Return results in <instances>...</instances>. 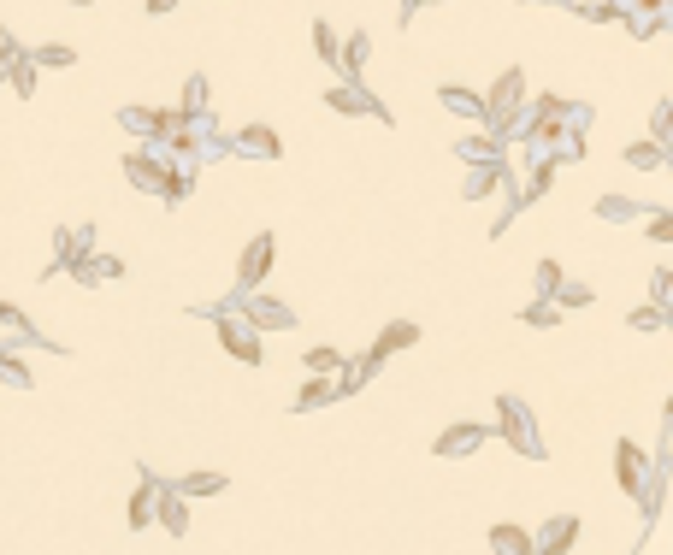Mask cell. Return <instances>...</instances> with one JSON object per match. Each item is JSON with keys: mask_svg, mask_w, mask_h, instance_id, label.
<instances>
[{"mask_svg": "<svg viewBox=\"0 0 673 555\" xmlns=\"http://www.w3.org/2000/svg\"><path fill=\"white\" fill-rule=\"evenodd\" d=\"M272 272V231H260L254 243L243 248V260H236V296H254L260 284H266Z\"/></svg>", "mask_w": 673, "mask_h": 555, "instance_id": "obj_1", "label": "cell"}, {"mask_svg": "<svg viewBox=\"0 0 673 555\" xmlns=\"http://www.w3.org/2000/svg\"><path fill=\"white\" fill-rule=\"evenodd\" d=\"M219 343L231 349L236 361H248V367H260V331L248 319H236V313H219Z\"/></svg>", "mask_w": 673, "mask_h": 555, "instance_id": "obj_2", "label": "cell"}, {"mask_svg": "<svg viewBox=\"0 0 673 555\" xmlns=\"http://www.w3.org/2000/svg\"><path fill=\"white\" fill-rule=\"evenodd\" d=\"M236 319H248L254 331H284V325H295V313L284 308V301H266V296H236Z\"/></svg>", "mask_w": 673, "mask_h": 555, "instance_id": "obj_3", "label": "cell"}, {"mask_svg": "<svg viewBox=\"0 0 673 555\" xmlns=\"http://www.w3.org/2000/svg\"><path fill=\"white\" fill-rule=\"evenodd\" d=\"M520 95H526V71L508 66L502 78H496V89H491V95H479V100H484V119H508V112L520 107Z\"/></svg>", "mask_w": 673, "mask_h": 555, "instance_id": "obj_4", "label": "cell"}, {"mask_svg": "<svg viewBox=\"0 0 673 555\" xmlns=\"http://www.w3.org/2000/svg\"><path fill=\"white\" fill-rule=\"evenodd\" d=\"M650 473H656V466L644 461L638 444H615V478H620L626 497H644V478H650Z\"/></svg>", "mask_w": 673, "mask_h": 555, "instance_id": "obj_5", "label": "cell"}, {"mask_svg": "<svg viewBox=\"0 0 673 555\" xmlns=\"http://www.w3.org/2000/svg\"><path fill=\"white\" fill-rule=\"evenodd\" d=\"M573 538H579V514H561V520L544 526V538H532V550L538 555H567Z\"/></svg>", "mask_w": 673, "mask_h": 555, "instance_id": "obj_6", "label": "cell"}, {"mask_svg": "<svg viewBox=\"0 0 673 555\" xmlns=\"http://www.w3.org/2000/svg\"><path fill=\"white\" fill-rule=\"evenodd\" d=\"M408 343H419V325L396 319V325H384V331H378V343L367 349V361H378V367H384V361H390L396 349H408Z\"/></svg>", "mask_w": 673, "mask_h": 555, "instance_id": "obj_7", "label": "cell"}, {"mask_svg": "<svg viewBox=\"0 0 673 555\" xmlns=\"http://www.w3.org/2000/svg\"><path fill=\"white\" fill-rule=\"evenodd\" d=\"M502 414H508V437H514V449H520V456H544L538 432H532V425H526V408H520L514 396H502Z\"/></svg>", "mask_w": 673, "mask_h": 555, "instance_id": "obj_8", "label": "cell"}, {"mask_svg": "<svg viewBox=\"0 0 673 555\" xmlns=\"http://www.w3.org/2000/svg\"><path fill=\"white\" fill-rule=\"evenodd\" d=\"M484 437H491V432H484L479 420H472V425H449V432L438 437V456H467V449H479Z\"/></svg>", "mask_w": 673, "mask_h": 555, "instance_id": "obj_9", "label": "cell"}, {"mask_svg": "<svg viewBox=\"0 0 673 555\" xmlns=\"http://www.w3.org/2000/svg\"><path fill=\"white\" fill-rule=\"evenodd\" d=\"M154 508H160V526H166L171 538H178V532H190V502H183L178 490H160V497H154Z\"/></svg>", "mask_w": 673, "mask_h": 555, "instance_id": "obj_10", "label": "cell"}, {"mask_svg": "<svg viewBox=\"0 0 673 555\" xmlns=\"http://www.w3.org/2000/svg\"><path fill=\"white\" fill-rule=\"evenodd\" d=\"M326 107H336V112H384L378 100L360 95V83H336V89H326Z\"/></svg>", "mask_w": 673, "mask_h": 555, "instance_id": "obj_11", "label": "cell"}, {"mask_svg": "<svg viewBox=\"0 0 673 555\" xmlns=\"http://www.w3.org/2000/svg\"><path fill=\"white\" fill-rule=\"evenodd\" d=\"M491 550L496 555H538L532 550V532H520V526H491Z\"/></svg>", "mask_w": 673, "mask_h": 555, "instance_id": "obj_12", "label": "cell"}, {"mask_svg": "<svg viewBox=\"0 0 673 555\" xmlns=\"http://www.w3.org/2000/svg\"><path fill=\"white\" fill-rule=\"evenodd\" d=\"M154 497H160V485L142 473V485H136V497H130V526H136V532H142V526L154 520Z\"/></svg>", "mask_w": 673, "mask_h": 555, "instance_id": "obj_13", "label": "cell"}, {"mask_svg": "<svg viewBox=\"0 0 673 555\" xmlns=\"http://www.w3.org/2000/svg\"><path fill=\"white\" fill-rule=\"evenodd\" d=\"M438 100H443L449 112H461V119H484V100H479V95H467L461 83H449V89H438Z\"/></svg>", "mask_w": 673, "mask_h": 555, "instance_id": "obj_14", "label": "cell"}, {"mask_svg": "<svg viewBox=\"0 0 673 555\" xmlns=\"http://www.w3.org/2000/svg\"><path fill=\"white\" fill-rule=\"evenodd\" d=\"M130 178H136V189H166L171 172L160 166V160H148V154H130Z\"/></svg>", "mask_w": 673, "mask_h": 555, "instance_id": "obj_15", "label": "cell"}, {"mask_svg": "<svg viewBox=\"0 0 673 555\" xmlns=\"http://www.w3.org/2000/svg\"><path fill=\"white\" fill-rule=\"evenodd\" d=\"M243 154L272 160V154H278V131H272V124H248V131H243Z\"/></svg>", "mask_w": 673, "mask_h": 555, "instance_id": "obj_16", "label": "cell"}, {"mask_svg": "<svg viewBox=\"0 0 673 555\" xmlns=\"http://www.w3.org/2000/svg\"><path fill=\"white\" fill-rule=\"evenodd\" d=\"M336 396V384H331V378H307V384H302V396H295V408H319V402H331Z\"/></svg>", "mask_w": 673, "mask_h": 555, "instance_id": "obj_17", "label": "cell"}, {"mask_svg": "<svg viewBox=\"0 0 673 555\" xmlns=\"http://www.w3.org/2000/svg\"><path fill=\"white\" fill-rule=\"evenodd\" d=\"M213 490H224V473H190L178 485V497H213Z\"/></svg>", "mask_w": 673, "mask_h": 555, "instance_id": "obj_18", "label": "cell"}, {"mask_svg": "<svg viewBox=\"0 0 673 555\" xmlns=\"http://www.w3.org/2000/svg\"><path fill=\"white\" fill-rule=\"evenodd\" d=\"M314 47H319V59H326V66H336V54H343V42H336V30L326 18H314Z\"/></svg>", "mask_w": 673, "mask_h": 555, "instance_id": "obj_19", "label": "cell"}, {"mask_svg": "<svg viewBox=\"0 0 673 555\" xmlns=\"http://www.w3.org/2000/svg\"><path fill=\"white\" fill-rule=\"evenodd\" d=\"M367 54H372V47H367V30H355V36H348V47L336 54V66H343V71H360V66H367Z\"/></svg>", "mask_w": 673, "mask_h": 555, "instance_id": "obj_20", "label": "cell"}, {"mask_svg": "<svg viewBox=\"0 0 673 555\" xmlns=\"http://www.w3.org/2000/svg\"><path fill=\"white\" fill-rule=\"evenodd\" d=\"M626 160H632V166H644V172H656V166L668 160V148H662V142H632Z\"/></svg>", "mask_w": 673, "mask_h": 555, "instance_id": "obj_21", "label": "cell"}, {"mask_svg": "<svg viewBox=\"0 0 673 555\" xmlns=\"http://www.w3.org/2000/svg\"><path fill=\"white\" fill-rule=\"evenodd\" d=\"M496 183H502V166H484V172H472V178H467V201H479V195H496Z\"/></svg>", "mask_w": 673, "mask_h": 555, "instance_id": "obj_22", "label": "cell"}, {"mask_svg": "<svg viewBox=\"0 0 673 555\" xmlns=\"http://www.w3.org/2000/svg\"><path fill=\"white\" fill-rule=\"evenodd\" d=\"M555 301L561 308H591V289L585 284H555Z\"/></svg>", "mask_w": 673, "mask_h": 555, "instance_id": "obj_23", "label": "cell"}, {"mask_svg": "<svg viewBox=\"0 0 673 555\" xmlns=\"http://www.w3.org/2000/svg\"><path fill=\"white\" fill-rule=\"evenodd\" d=\"M662 313H668V308H656V301H650V308H638L626 325H632V331H662Z\"/></svg>", "mask_w": 673, "mask_h": 555, "instance_id": "obj_24", "label": "cell"}, {"mask_svg": "<svg viewBox=\"0 0 673 555\" xmlns=\"http://www.w3.org/2000/svg\"><path fill=\"white\" fill-rule=\"evenodd\" d=\"M0 384H30V367L18 355H0Z\"/></svg>", "mask_w": 673, "mask_h": 555, "instance_id": "obj_25", "label": "cell"}, {"mask_svg": "<svg viewBox=\"0 0 673 555\" xmlns=\"http://www.w3.org/2000/svg\"><path fill=\"white\" fill-rule=\"evenodd\" d=\"M331 367H343V355H336V349H314V355H307V372H319V378H326Z\"/></svg>", "mask_w": 673, "mask_h": 555, "instance_id": "obj_26", "label": "cell"}, {"mask_svg": "<svg viewBox=\"0 0 673 555\" xmlns=\"http://www.w3.org/2000/svg\"><path fill=\"white\" fill-rule=\"evenodd\" d=\"M195 107H207V78H190V83H183V112H195Z\"/></svg>", "mask_w": 673, "mask_h": 555, "instance_id": "obj_27", "label": "cell"}, {"mask_svg": "<svg viewBox=\"0 0 673 555\" xmlns=\"http://www.w3.org/2000/svg\"><path fill=\"white\" fill-rule=\"evenodd\" d=\"M650 243H673V213H650Z\"/></svg>", "mask_w": 673, "mask_h": 555, "instance_id": "obj_28", "label": "cell"}, {"mask_svg": "<svg viewBox=\"0 0 673 555\" xmlns=\"http://www.w3.org/2000/svg\"><path fill=\"white\" fill-rule=\"evenodd\" d=\"M596 213H603V219H632V201H620V195H608V201H596Z\"/></svg>", "mask_w": 673, "mask_h": 555, "instance_id": "obj_29", "label": "cell"}, {"mask_svg": "<svg viewBox=\"0 0 673 555\" xmlns=\"http://www.w3.org/2000/svg\"><path fill=\"white\" fill-rule=\"evenodd\" d=\"M555 284H561V267H555V260H538V289L555 296Z\"/></svg>", "mask_w": 673, "mask_h": 555, "instance_id": "obj_30", "label": "cell"}, {"mask_svg": "<svg viewBox=\"0 0 673 555\" xmlns=\"http://www.w3.org/2000/svg\"><path fill=\"white\" fill-rule=\"evenodd\" d=\"M18 59H24V54H18V42H12V36H6V42H0V83L12 78V66H18Z\"/></svg>", "mask_w": 673, "mask_h": 555, "instance_id": "obj_31", "label": "cell"}, {"mask_svg": "<svg viewBox=\"0 0 673 555\" xmlns=\"http://www.w3.org/2000/svg\"><path fill=\"white\" fill-rule=\"evenodd\" d=\"M668 278H673L668 267H656V272H650V296H656V308H668Z\"/></svg>", "mask_w": 673, "mask_h": 555, "instance_id": "obj_32", "label": "cell"}, {"mask_svg": "<svg viewBox=\"0 0 673 555\" xmlns=\"http://www.w3.org/2000/svg\"><path fill=\"white\" fill-rule=\"evenodd\" d=\"M71 59H78L71 47H42V54H36V66H71Z\"/></svg>", "mask_w": 673, "mask_h": 555, "instance_id": "obj_33", "label": "cell"}, {"mask_svg": "<svg viewBox=\"0 0 673 555\" xmlns=\"http://www.w3.org/2000/svg\"><path fill=\"white\" fill-rule=\"evenodd\" d=\"M12 83H18V95H30V89H36V71L18 59V66H12Z\"/></svg>", "mask_w": 673, "mask_h": 555, "instance_id": "obj_34", "label": "cell"}, {"mask_svg": "<svg viewBox=\"0 0 673 555\" xmlns=\"http://www.w3.org/2000/svg\"><path fill=\"white\" fill-rule=\"evenodd\" d=\"M520 319H526V325H550L555 313H550V308H544V301H538V308H526V313H520Z\"/></svg>", "mask_w": 673, "mask_h": 555, "instance_id": "obj_35", "label": "cell"}, {"mask_svg": "<svg viewBox=\"0 0 673 555\" xmlns=\"http://www.w3.org/2000/svg\"><path fill=\"white\" fill-rule=\"evenodd\" d=\"M171 6H178V0H148V12H171Z\"/></svg>", "mask_w": 673, "mask_h": 555, "instance_id": "obj_36", "label": "cell"}, {"mask_svg": "<svg viewBox=\"0 0 673 555\" xmlns=\"http://www.w3.org/2000/svg\"><path fill=\"white\" fill-rule=\"evenodd\" d=\"M78 6H89V0H78Z\"/></svg>", "mask_w": 673, "mask_h": 555, "instance_id": "obj_37", "label": "cell"}]
</instances>
